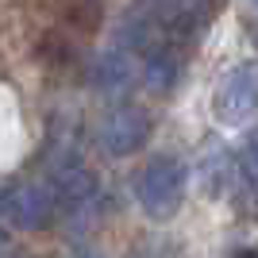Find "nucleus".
Returning <instances> with one entry per match:
<instances>
[{"label": "nucleus", "mask_w": 258, "mask_h": 258, "mask_svg": "<svg viewBox=\"0 0 258 258\" xmlns=\"http://www.w3.org/2000/svg\"><path fill=\"white\" fill-rule=\"evenodd\" d=\"M254 8H258V0H254Z\"/></svg>", "instance_id": "obj_10"}, {"label": "nucleus", "mask_w": 258, "mask_h": 258, "mask_svg": "<svg viewBox=\"0 0 258 258\" xmlns=\"http://www.w3.org/2000/svg\"><path fill=\"white\" fill-rule=\"evenodd\" d=\"M254 112H258V66L243 62L220 81L212 97V116L224 127H243Z\"/></svg>", "instance_id": "obj_3"}, {"label": "nucleus", "mask_w": 258, "mask_h": 258, "mask_svg": "<svg viewBox=\"0 0 258 258\" xmlns=\"http://www.w3.org/2000/svg\"><path fill=\"white\" fill-rule=\"evenodd\" d=\"M231 189L239 208H258V127H250V135L231 154Z\"/></svg>", "instance_id": "obj_6"}, {"label": "nucleus", "mask_w": 258, "mask_h": 258, "mask_svg": "<svg viewBox=\"0 0 258 258\" xmlns=\"http://www.w3.org/2000/svg\"><path fill=\"white\" fill-rule=\"evenodd\" d=\"M208 0H135L119 27V46L143 58L154 46H185L205 31Z\"/></svg>", "instance_id": "obj_1"}, {"label": "nucleus", "mask_w": 258, "mask_h": 258, "mask_svg": "<svg viewBox=\"0 0 258 258\" xmlns=\"http://www.w3.org/2000/svg\"><path fill=\"white\" fill-rule=\"evenodd\" d=\"M131 58L135 54H127L123 46L100 54L97 66H93V85L104 89V93H123L131 85Z\"/></svg>", "instance_id": "obj_8"}, {"label": "nucleus", "mask_w": 258, "mask_h": 258, "mask_svg": "<svg viewBox=\"0 0 258 258\" xmlns=\"http://www.w3.org/2000/svg\"><path fill=\"white\" fill-rule=\"evenodd\" d=\"M0 212L8 216V224L23 227V231H39V227H46L54 220L58 205H54L50 185L23 181V185H12L8 193L0 197Z\"/></svg>", "instance_id": "obj_4"}, {"label": "nucleus", "mask_w": 258, "mask_h": 258, "mask_svg": "<svg viewBox=\"0 0 258 258\" xmlns=\"http://www.w3.org/2000/svg\"><path fill=\"white\" fill-rule=\"evenodd\" d=\"M151 139V116L139 104H119L100 119V147L108 154H135Z\"/></svg>", "instance_id": "obj_5"}, {"label": "nucleus", "mask_w": 258, "mask_h": 258, "mask_svg": "<svg viewBox=\"0 0 258 258\" xmlns=\"http://www.w3.org/2000/svg\"><path fill=\"white\" fill-rule=\"evenodd\" d=\"M135 197H139L143 212L151 220H166L181 208L185 201V166L173 154H158L143 166L139 181H135Z\"/></svg>", "instance_id": "obj_2"}, {"label": "nucleus", "mask_w": 258, "mask_h": 258, "mask_svg": "<svg viewBox=\"0 0 258 258\" xmlns=\"http://www.w3.org/2000/svg\"><path fill=\"white\" fill-rule=\"evenodd\" d=\"M181 62H185V50L177 46H154V50L143 54V81L158 93H170L181 77Z\"/></svg>", "instance_id": "obj_7"}, {"label": "nucleus", "mask_w": 258, "mask_h": 258, "mask_svg": "<svg viewBox=\"0 0 258 258\" xmlns=\"http://www.w3.org/2000/svg\"><path fill=\"white\" fill-rule=\"evenodd\" d=\"M227 185H231V151L212 147L205 158V189L216 197V193H224Z\"/></svg>", "instance_id": "obj_9"}]
</instances>
